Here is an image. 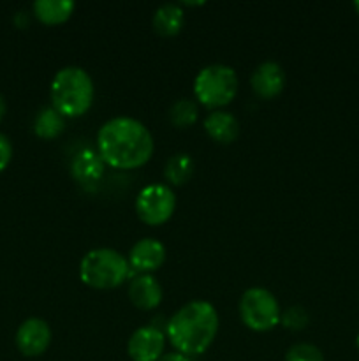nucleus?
<instances>
[{
    "label": "nucleus",
    "mask_w": 359,
    "mask_h": 361,
    "mask_svg": "<svg viewBox=\"0 0 359 361\" xmlns=\"http://www.w3.org/2000/svg\"><path fill=\"white\" fill-rule=\"evenodd\" d=\"M155 150L153 136L143 122L132 116H115L97 133V152L116 169H136L146 164Z\"/></svg>",
    "instance_id": "obj_1"
},
{
    "label": "nucleus",
    "mask_w": 359,
    "mask_h": 361,
    "mask_svg": "<svg viewBox=\"0 0 359 361\" xmlns=\"http://www.w3.org/2000/svg\"><path fill=\"white\" fill-rule=\"evenodd\" d=\"M217 334V309L204 300H194L183 305L165 324V337L176 353L185 356H199L206 353Z\"/></svg>",
    "instance_id": "obj_2"
},
{
    "label": "nucleus",
    "mask_w": 359,
    "mask_h": 361,
    "mask_svg": "<svg viewBox=\"0 0 359 361\" xmlns=\"http://www.w3.org/2000/svg\"><path fill=\"white\" fill-rule=\"evenodd\" d=\"M94 92V81L83 67H62L53 76L49 88L51 106L63 118H77L90 109Z\"/></svg>",
    "instance_id": "obj_3"
},
{
    "label": "nucleus",
    "mask_w": 359,
    "mask_h": 361,
    "mask_svg": "<svg viewBox=\"0 0 359 361\" xmlns=\"http://www.w3.org/2000/svg\"><path fill=\"white\" fill-rule=\"evenodd\" d=\"M129 277V261L115 249H94L80 263V279L94 289H115Z\"/></svg>",
    "instance_id": "obj_4"
},
{
    "label": "nucleus",
    "mask_w": 359,
    "mask_h": 361,
    "mask_svg": "<svg viewBox=\"0 0 359 361\" xmlns=\"http://www.w3.org/2000/svg\"><path fill=\"white\" fill-rule=\"evenodd\" d=\"M238 94V76L231 66L211 63L203 67L194 80V95L210 109L222 108L232 102Z\"/></svg>",
    "instance_id": "obj_5"
},
{
    "label": "nucleus",
    "mask_w": 359,
    "mask_h": 361,
    "mask_svg": "<svg viewBox=\"0 0 359 361\" xmlns=\"http://www.w3.org/2000/svg\"><path fill=\"white\" fill-rule=\"evenodd\" d=\"M241 323L252 331H270L280 323V303L271 291L264 288H250L238 303Z\"/></svg>",
    "instance_id": "obj_6"
},
{
    "label": "nucleus",
    "mask_w": 359,
    "mask_h": 361,
    "mask_svg": "<svg viewBox=\"0 0 359 361\" xmlns=\"http://www.w3.org/2000/svg\"><path fill=\"white\" fill-rule=\"evenodd\" d=\"M176 196L165 183H151L143 187L136 197V214L144 224L160 226L172 217Z\"/></svg>",
    "instance_id": "obj_7"
},
{
    "label": "nucleus",
    "mask_w": 359,
    "mask_h": 361,
    "mask_svg": "<svg viewBox=\"0 0 359 361\" xmlns=\"http://www.w3.org/2000/svg\"><path fill=\"white\" fill-rule=\"evenodd\" d=\"M51 344V328L41 317H30L23 321L16 331L18 351L28 358L44 355Z\"/></svg>",
    "instance_id": "obj_8"
},
{
    "label": "nucleus",
    "mask_w": 359,
    "mask_h": 361,
    "mask_svg": "<svg viewBox=\"0 0 359 361\" xmlns=\"http://www.w3.org/2000/svg\"><path fill=\"white\" fill-rule=\"evenodd\" d=\"M165 334L157 326H141L130 335L127 353L132 361H158L164 355Z\"/></svg>",
    "instance_id": "obj_9"
},
{
    "label": "nucleus",
    "mask_w": 359,
    "mask_h": 361,
    "mask_svg": "<svg viewBox=\"0 0 359 361\" xmlns=\"http://www.w3.org/2000/svg\"><path fill=\"white\" fill-rule=\"evenodd\" d=\"M165 263L164 243L155 238H143L129 252V264L143 275L158 270Z\"/></svg>",
    "instance_id": "obj_10"
},
{
    "label": "nucleus",
    "mask_w": 359,
    "mask_h": 361,
    "mask_svg": "<svg viewBox=\"0 0 359 361\" xmlns=\"http://www.w3.org/2000/svg\"><path fill=\"white\" fill-rule=\"evenodd\" d=\"M252 90L260 99H273L284 90L285 87V73L280 63L277 62H263L256 67L250 78Z\"/></svg>",
    "instance_id": "obj_11"
},
{
    "label": "nucleus",
    "mask_w": 359,
    "mask_h": 361,
    "mask_svg": "<svg viewBox=\"0 0 359 361\" xmlns=\"http://www.w3.org/2000/svg\"><path fill=\"white\" fill-rule=\"evenodd\" d=\"M162 286L153 275H139L129 284V298L139 310H153L162 302Z\"/></svg>",
    "instance_id": "obj_12"
},
{
    "label": "nucleus",
    "mask_w": 359,
    "mask_h": 361,
    "mask_svg": "<svg viewBox=\"0 0 359 361\" xmlns=\"http://www.w3.org/2000/svg\"><path fill=\"white\" fill-rule=\"evenodd\" d=\"M106 169V162L99 155L97 150L92 148H84L80 154L74 155L73 162H70V173H73L74 180L80 182L81 185H94L99 183L102 178Z\"/></svg>",
    "instance_id": "obj_13"
},
{
    "label": "nucleus",
    "mask_w": 359,
    "mask_h": 361,
    "mask_svg": "<svg viewBox=\"0 0 359 361\" xmlns=\"http://www.w3.org/2000/svg\"><path fill=\"white\" fill-rule=\"evenodd\" d=\"M204 130L217 143L229 145L238 137L239 123L232 113L215 109L204 120Z\"/></svg>",
    "instance_id": "obj_14"
},
{
    "label": "nucleus",
    "mask_w": 359,
    "mask_h": 361,
    "mask_svg": "<svg viewBox=\"0 0 359 361\" xmlns=\"http://www.w3.org/2000/svg\"><path fill=\"white\" fill-rule=\"evenodd\" d=\"M183 21H185V14H183L182 4L168 2L157 7L151 18V25H153L155 32L164 37H172V35L180 34L183 28Z\"/></svg>",
    "instance_id": "obj_15"
},
{
    "label": "nucleus",
    "mask_w": 359,
    "mask_h": 361,
    "mask_svg": "<svg viewBox=\"0 0 359 361\" xmlns=\"http://www.w3.org/2000/svg\"><path fill=\"white\" fill-rule=\"evenodd\" d=\"M35 18L46 25H60L73 16L76 4L73 0H35L34 6Z\"/></svg>",
    "instance_id": "obj_16"
},
{
    "label": "nucleus",
    "mask_w": 359,
    "mask_h": 361,
    "mask_svg": "<svg viewBox=\"0 0 359 361\" xmlns=\"http://www.w3.org/2000/svg\"><path fill=\"white\" fill-rule=\"evenodd\" d=\"M63 127H65V118L53 106L42 108L34 120L35 136L42 137V140H53V137L60 136L63 133Z\"/></svg>",
    "instance_id": "obj_17"
},
{
    "label": "nucleus",
    "mask_w": 359,
    "mask_h": 361,
    "mask_svg": "<svg viewBox=\"0 0 359 361\" xmlns=\"http://www.w3.org/2000/svg\"><path fill=\"white\" fill-rule=\"evenodd\" d=\"M194 175V159L189 154H175L164 166V176L171 185H185Z\"/></svg>",
    "instance_id": "obj_18"
},
{
    "label": "nucleus",
    "mask_w": 359,
    "mask_h": 361,
    "mask_svg": "<svg viewBox=\"0 0 359 361\" xmlns=\"http://www.w3.org/2000/svg\"><path fill=\"white\" fill-rule=\"evenodd\" d=\"M169 120L175 127H189L197 120V104L192 99H178L169 108Z\"/></svg>",
    "instance_id": "obj_19"
},
{
    "label": "nucleus",
    "mask_w": 359,
    "mask_h": 361,
    "mask_svg": "<svg viewBox=\"0 0 359 361\" xmlns=\"http://www.w3.org/2000/svg\"><path fill=\"white\" fill-rule=\"evenodd\" d=\"M285 361H324V355L317 345L299 342L287 349Z\"/></svg>",
    "instance_id": "obj_20"
},
{
    "label": "nucleus",
    "mask_w": 359,
    "mask_h": 361,
    "mask_svg": "<svg viewBox=\"0 0 359 361\" xmlns=\"http://www.w3.org/2000/svg\"><path fill=\"white\" fill-rule=\"evenodd\" d=\"M308 321H310L308 312H306L301 305L289 307V309L285 310V312H282L280 316V323L284 324L287 330H292V331H299L303 330V328H306Z\"/></svg>",
    "instance_id": "obj_21"
},
{
    "label": "nucleus",
    "mask_w": 359,
    "mask_h": 361,
    "mask_svg": "<svg viewBox=\"0 0 359 361\" xmlns=\"http://www.w3.org/2000/svg\"><path fill=\"white\" fill-rule=\"evenodd\" d=\"M11 159H13V145L6 134L0 133V173L9 166Z\"/></svg>",
    "instance_id": "obj_22"
},
{
    "label": "nucleus",
    "mask_w": 359,
    "mask_h": 361,
    "mask_svg": "<svg viewBox=\"0 0 359 361\" xmlns=\"http://www.w3.org/2000/svg\"><path fill=\"white\" fill-rule=\"evenodd\" d=\"M158 361H190V358L182 353H165Z\"/></svg>",
    "instance_id": "obj_23"
},
{
    "label": "nucleus",
    "mask_w": 359,
    "mask_h": 361,
    "mask_svg": "<svg viewBox=\"0 0 359 361\" xmlns=\"http://www.w3.org/2000/svg\"><path fill=\"white\" fill-rule=\"evenodd\" d=\"M6 109H7L6 99H4V95L0 94V120H2L4 115H6Z\"/></svg>",
    "instance_id": "obj_24"
},
{
    "label": "nucleus",
    "mask_w": 359,
    "mask_h": 361,
    "mask_svg": "<svg viewBox=\"0 0 359 361\" xmlns=\"http://www.w3.org/2000/svg\"><path fill=\"white\" fill-rule=\"evenodd\" d=\"M354 9L358 11V14H359V0H358V2H354Z\"/></svg>",
    "instance_id": "obj_25"
},
{
    "label": "nucleus",
    "mask_w": 359,
    "mask_h": 361,
    "mask_svg": "<svg viewBox=\"0 0 359 361\" xmlns=\"http://www.w3.org/2000/svg\"><path fill=\"white\" fill-rule=\"evenodd\" d=\"M355 348H358V351H359V335H358V338H355Z\"/></svg>",
    "instance_id": "obj_26"
}]
</instances>
